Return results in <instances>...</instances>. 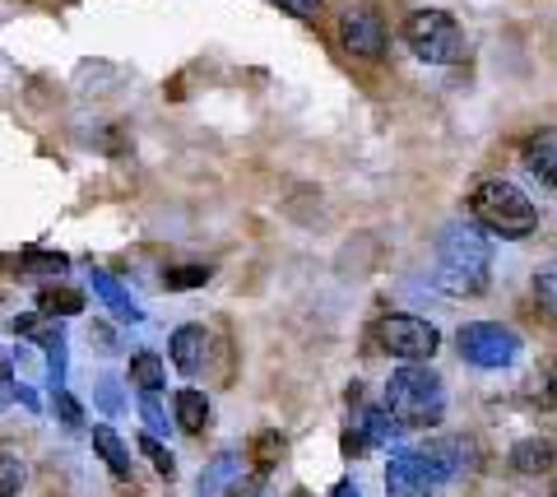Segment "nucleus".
Listing matches in <instances>:
<instances>
[{"mask_svg": "<svg viewBox=\"0 0 557 497\" xmlns=\"http://www.w3.org/2000/svg\"><path fill=\"white\" fill-rule=\"evenodd\" d=\"M284 447H288L284 433H270V427H265V433H256L251 437V465H256V474H270L278 460H284Z\"/></svg>", "mask_w": 557, "mask_h": 497, "instance_id": "nucleus-16", "label": "nucleus"}, {"mask_svg": "<svg viewBox=\"0 0 557 497\" xmlns=\"http://www.w3.org/2000/svg\"><path fill=\"white\" fill-rule=\"evenodd\" d=\"M38 312L51 316V321H57V316H79L84 298L75 294V288H42V294H38Z\"/></svg>", "mask_w": 557, "mask_h": 497, "instance_id": "nucleus-18", "label": "nucleus"}, {"mask_svg": "<svg viewBox=\"0 0 557 497\" xmlns=\"http://www.w3.org/2000/svg\"><path fill=\"white\" fill-rule=\"evenodd\" d=\"M94 451H98L102 465H108V470L121 479V484H126V479H131V451H126V442H121L108 423L94 427Z\"/></svg>", "mask_w": 557, "mask_h": 497, "instance_id": "nucleus-15", "label": "nucleus"}, {"mask_svg": "<svg viewBox=\"0 0 557 497\" xmlns=\"http://www.w3.org/2000/svg\"><path fill=\"white\" fill-rule=\"evenodd\" d=\"M456 349L465 363H474V368H511L520 353V335L497 321H469V325H460Z\"/></svg>", "mask_w": 557, "mask_h": 497, "instance_id": "nucleus-5", "label": "nucleus"}, {"mask_svg": "<svg viewBox=\"0 0 557 497\" xmlns=\"http://www.w3.org/2000/svg\"><path fill=\"white\" fill-rule=\"evenodd\" d=\"M386 409L399 427H437L446 414V386L442 376L423 363H405L386 382Z\"/></svg>", "mask_w": 557, "mask_h": 497, "instance_id": "nucleus-3", "label": "nucleus"}, {"mask_svg": "<svg viewBox=\"0 0 557 497\" xmlns=\"http://www.w3.org/2000/svg\"><path fill=\"white\" fill-rule=\"evenodd\" d=\"M20 270H24V274H65L70 261H65L61 251H57V256H51V251H28Z\"/></svg>", "mask_w": 557, "mask_h": 497, "instance_id": "nucleus-22", "label": "nucleus"}, {"mask_svg": "<svg viewBox=\"0 0 557 497\" xmlns=\"http://www.w3.org/2000/svg\"><path fill=\"white\" fill-rule=\"evenodd\" d=\"M14 396V386H0V409H5V400Z\"/></svg>", "mask_w": 557, "mask_h": 497, "instance_id": "nucleus-37", "label": "nucleus"}, {"mask_svg": "<svg viewBox=\"0 0 557 497\" xmlns=\"http://www.w3.org/2000/svg\"><path fill=\"white\" fill-rule=\"evenodd\" d=\"M405 42L418 61H428V65H456L465 61V28L450 20L446 10H413L409 20H405Z\"/></svg>", "mask_w": 557, "mask_h": 497, "instance_id": "nucleus-4", "label": "nucleus"}, {"mask_svg": "<svg viewBox=\"0 0 557 497\" xmlns=\"http://www.w3.org/2000/svg\"><path fill=\"white\" fill-rule=\"evenodd\" d=\"M139 414H145V423H149V433H163V427H168V414H163V405H159V396H139Z\"/></svg>", "mask_w": 557, "mask_h": 497, "instance_id": "nucleus-27", "label": "nucleus"}, {"mask_svg": "<svg viewBox=\"0 0 557 497\" xmlns=\"http://www.w3.org/2000/svg\"><path fill=\"white\" fill-rule=\"evenodd\" d=\"M423 456L432 460V470H437L442 479H456L469 465V442L465 437H437V442L423 447Z\"/></svg>", "mask_w": 557, "mask_h": 497, "instance_id": "nucleus-14", "label": "nucleus"}, {"mask_svg": "<svg viewBox=\"0 0 557 497\" xmlns=\"http://www.w3.org/2000/svg\"><path fill=\"white\" fill-rule=\"evenodd\" d=\"M487 270H493V247L479 224H450L437 243V284L450 298L483 294Z\"/></svg>", "mask_w": 557, "mask_h": 497, "instance_id": "nucleus-1", "label": "nucleus"}, {"mask_svg": "<svg viewBox=\"0 0 557 497\" xmlns=\"http://www.w3.org/2000/svg\"><path fill=\"white\" fill-rule=\"evenodd\" d=\"M89 284H94V294L112 307V316H121V321H145L139 302L131 298V288L121 284L116 274H108V270H89Z\"/></svg>", "mask_w": 557, "mask_h": 497, "instance_id": "nucleus-11", "label": "nucleus"}, {"mask_svg": "<svg viewBox=\"0 0 557 497\" xmlns=\"http://www.w3.org/2000/svg\"><path fill=\"white\" fill-rule=\"evenodd\" d=\"M270 5H278V10H288V14H298V20H317V14L325 10L321 0H270Z\"/></svg>", "mask_w": 557, "mask_h": 497, "instance_id": "nucleus-28", "label": "nucleus"}, {"mask_svg": "<svg viewBox=\"0 0 557 497\" xmlns=\"http://www.w3.org/2000/svg\"><path fill=\"white\" fill-rule=\"evenodd\" d=\"M172 414H177V427L190 437H200L205 427H209V396L196 386H182L177 396H172Z\"/></svg>", "mask_w": 557, "mask_h": 497, "instance_id": "nucleus-12", "label": "nucleus"}, {"mask_svg": "<svg viewBox=\"0 0 557 497\" xmlns=\"http://www.w3.org/2000/svg\"><path fill=\"white\" fill-rule=\"evenodd\" d=\"M98 396H102V409H108V414H116V409H121V396H116V386H112V382H102Z\"/></svg>", "mask_w": 557, "mask_h": 497, "instance_id": "nucleus-33", "label": "nucleus"}, {"mask_svg": "<svg viewBox=\"0 0 557 497\" xmlns=\"http://www.w3.org/2000/svg\"><path fill=\"white\" fill-rule=\"evenodd\" d=\"M10 376H14V372H10V358L0 353V386H10Z\"/></svg>", "mask_w": 557, "mask_h": 497, "instance_id": "nucleus-36", "label": "nucleus"}, {"mask_svg": "<svg viewBox=\"0 0 557 497\" xmlns=\"http://www.w3.org/2000/svg\"><path fill=\"white\" fill-rule=\"evenodd\" d=\"M14 400H20L24 409H38V396H33V390H28V386H14Z\"/></svg>", "mask_w": 557, "mask_h": 497, "instance_id": "nucleus-34", "label": "nucleus"}, {"mask_svg": "<svg viewBox=\"0 0 557 497\" xmlns=\"http://www.w3.org/2000/svg\"><path fill=\"white\" fill-rule=\"evenodd\" d=\"M209 274H214L209 265H182V270H168V274H163V284H168V288H196V284L209 279Z\"/></svg>", "mask_w": 557, "mask_h": 497, "instance_id": "nucleus-23", "label": "nucleus"}, {"mask_svg": "<svg viewBox=\"0 0 557 497\" xmlns=\"http://www.w3.org/2000/svg\"><path fill=\"white\" fill-rule=\"evenodd\" d=\"M534 302H539V312L557 316V265L534 274Z\"/></svg>", "mask_w": 557, "mask_h": 497, "instance_id": "nucleus-19", "label": "nucleus"}, {"mask_svg": "<svg viewBox=\"0 0 557 497\" xmlns=\"http://www.w3.org/2000/svg\"><path fill=\"white\" fill-rule=\"evenodd\" d=\"M330 497H362V493H358V488L344 479V484H335V493H330Z\"/></svg>", "mask_w": 557, "mask_h": 497, "instance_id": "nucleus-35", "label": "nucleus"}, {"mask_svg": "<svg viewBox=\"0 0 557 497\" xmlns=\"http://www.w3.org/2000/svg\"><path fill=\"white\" fill-rule=\"evenodd\" d=\"M233 470H237V456L214 460V465H209V470L200 474V493H219V484H223V479H228Z\"/></svg>", "mask_w": 557, "mask_h": 497, "instance_id": "nucleus-25", "label": "nucleus"}, {"mask_svg": "<svg viewBox=\"0 0 557 497\" xmlns=\"http://www.w3.org/2000/svg\"><path fill=\"white\" fill-rule=\"evenodd\" d=\"M94 345H98L102 353H116V339H112L108 325H94Z\"/></svg>", "mask_w": 557, "mask_h": 497, "instance_id": "nucleus-32", "label": "nucleus"}, {"mask_svg": "<svg viewBox=\"0 0 557 497\" xmlns=\"http://www.w3.org/2000/svg\"><path fill=\"white\" fill-rule=\"evenodd\" d=\"M548 497H557V484H553V493H548Z\"/></svg>", "mask_w": 557, "mask_h": 497, "instance_id": "nucleus-38", "label": "nucleus"}, {"mask_svg": "<svg viewBox=\"0 0 557 497\" xmlns=\"http://www.w3.org/2000/svg\"><path fill=\"white\" fill-rule=\"evenodd\" d=\"M205 358H209V331L196 321H186L172 331V368H177L182 376H196L205 368Z\"/></svg>", "mask_w": 557, "mask_h": 497, "instance_id": "nucleus-9", "label": "nucleus"}, {"mask_svg": "<svg viewBox=\"0 0 557 497\" xmlns=\"http://www.w3.org/2000/svg\"><path fill=\"white\" fill-rule=\"evenodd\" d=\"M260 479H265V474H247V479H233V484H228V497H260Z\"/></svg>", "mask_w": 557, "mask_h": 497, "instance_id": "nucleus-29", "label": "nucleus"}, {"mask_svg": "<svg viewBox=\"0 0 557 497\" xmlns=\"http://www.w3.org/2000/svg\"><path fill=\"white\" fill-rule=\"evenodd\" d=\"M368 447H372V442L362 437V427H348V433H344V456H368Z\"/></svg>", "mask_w": 557, "mask_h": 497, "instance_id": "nucleus-30", "label": "nucleus"}, {"mask_svg": "<svg viewBox=\"0 0 557 497\" xmlns=\"http://www.w3.org/2000/svg\"><path fill=\"white\" fill-rule=\"evenodd\" d=\"M525 167L544 186H553V191H557V126L539 131V135H530V140H525Z\"/></svg>", "mask_w": 557, "mask_h": 497, "instance_id": "nucleus-10", "label": "nucleus"}, {"mask_svg": "<svg viewBox=\"0 0 557 497\" xmlns=\"http://www.w3.org/2000/svg\"><path fill=\"white\" fill-rule=\"evenodd\" d=\"M139 451H145V456L153 460V470H159L163 479H172V474H177V460H172V451H168V447H163V442L153 437V433H145V437H139Z\"/></svg>", "mask_w": 557, "mask_h": 497, "instance_id": "nucleus-21", "label": "nucleus"}, {"mask_svg": "<svg viewBox=\"0 0 557 497\" xmlns=\"http://www.w3.org/2000/svg\"><path fill=\"white\" fill-rule=\"evenodd\" d=\"M131 382L139 386V396H159V386H163V358L159 353H135L131 358Z\"/></svg>", "mask_w": 557, "mask_h": 497, "instance_id": "nucleus-17", "label": "nucleus"}, {"mask_svg": "<svg viewBox=\"0 0 557 497\" xmlns=\"http://www.w3.org/2000/svg\"><path fill=\"white\" fill-rule=\"evenodd\" d=\"M51 409H57V419L65 427H84V409H79V400L70 396L65 386H51Z\"/></svg>", "mask_w": 557, "mask_h": 497, "instance_id": "nucleus-20", "label": "nucleus"}, {"mask_svg": "<svg viewBox=\"0 0 557 497\" xmlns=\"http://www.w3.org/2000/svg\"><path fill=\"white\" fill-rule=\"evenodd\" d=\"M446 479L432 470V460L423 451H399L386 465V493L391 497H432V488H442Z\"/></svg>", "mask_w": 557, "mask_h": 497, "instance_id": "nucleus-7", "label": "nucleus"}, {"mask_svg": "<svg viewBox=\"0 0 557 497\" xmlns=\"http://www.w3.org/2000/svg\"><path fill=\"white\" fill-rule=\"evenodd\" d=\"M534 396L544 400V405H553V400H557V363H553V368H548V376H544V390H534Z\"/></svg>", "mask_w": 557, "mask_h": 497, "instance_id": "nucleus-31", "label": "nucleus"}, {"mask_svg": "<svg viewBox=\"0 0 557 497\" xmlns=\"http://www.w3.org/2000/svg\"><path fill=\"white\" fill-rule=\"evenodd\" d=\"M376 345L386 349L391 358H399V363H428L432 353H437L442 345V335H437V325L423 321V316H386L376 325Z\"/></svg>", "mask_w": 557, "mask_h": 497, "instance_id": "nucleus-6", "label": "nucleus"}, {"mask_svg": "<svg viewBox=\"0 0 557 497\" xmlns=\"http://www.w3.org/2000/svg\"><path fill=\"white\" fill-rule=\"evenodd\" d=\"M553 460H557V447L548 437H525V442L511 447V470L516 474H544V470H553Z\"/></svg>", "mask_w": 557, "mask_h": 497, "instance_id": "nucleus-13", "label": "nucleus"}, {"mask_svg": "<svg viewBox=\"0 0 557 497\" xmlns=\"http://www.w3.org/2000/svg\"><path fill=\"white\" fill-rule=\"evenodd\" d=\"M20 484H24V465L10 451H0V497L20 493Z\"/></svg>", "mask_w": 557, "mask_h": 497, "instance_id": "nucleus-24", "label": "nucleus"}, {"mask_svg": "<svg viewBox=\"0 0 557 497\" xmlns=\"http://www.w3.org/2000/svg\"><path fill=\"white\" fill-rule=\"evenodd\" d=\"M469 214H474V224L493 237H507V243H520V237H530L539 228V210L534 200L520 191L516 182L507 177H487L474 186V196H469Z\"/></svg>", "mask_w": 557, "mask_h": 497, "instance_id": "nucleus-2", "label": "nucleus"}, {"mask_svg": "<svg viewBox=\"0 0 557 497\" xmlns=\"http://www.w3.org/2000/svg\"><path fill=\"white\" fill-rule=\"evenodd\" d=\"M339 42L354 51L362 61H381L386 57V24H381V14L372 10H344L339 14Z\"/></svg>", "mask_w": 557, "mask_h": 497, "instance_id": "nucleus-8", "label": "nucleus"}, {"mask_svg": "<svg viewBox=\"0 0 557 497\" xmlns=\"http://www.w3.org/2000/svg\"><path fill=\"white\" fill-rule=\"evenodd\" d=\"M47 376H51V386L65 382V335L57 339V345H47Z\"/></svg>", "mask_w": 557, "mask_h": 497, "instance_id": "nucleus-26", "label": "nucleus"}]
</instances>
